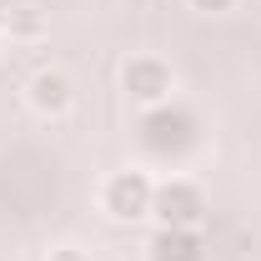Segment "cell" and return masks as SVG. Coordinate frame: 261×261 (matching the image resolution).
Masks as SVG:
<instances>
[{
	"instance_id": "1",
	"label": "cell",
	"mask_w": 261,
	"mask_h": 261,
	"mask_svg": "<svg viewBox=\"0 0 261 261\" xmlns=\"http://www.w3.org/2000/svg\"><path fill=\"white\" fill-rule=\"evenodd\" d=\"M146 146L156 151V156H181L186 146L196 141V121H191V111H151L146 116Z\"/></svg>"
},
{
	"instance_id": "2",
	"label": "cell",
	"mask_w": 261,
	"mask_h": 261,
	"mask_svg": "<svg viewBox=\"0 0 261 261\" xmlns=\"http://www.w3.org/2000/svg\"><path fill=\"white\" fill-rule=\"evenodd\" d=\"M151 211L161 216V226H196L201 211H206V201H201V191L191 181H166L151 196Z\"/></svg>"
},
{
	"instance_id": "3",
	"label": "cell",
	"mask_w": 261,
	"mask_h": 261,
	"mask_svg": "<svg viewBox=\"0 0 261 261\" xmlns=\"http://www.w3.org/2000/svg\"><path fill=\"white\" fill-rule=\"evenodd\" d=\"M151 196H156V186L141 176V171H121L111 186H106V206H111V216H146L151 211Z\"/></svg>"
},
{
	"instance_id": "4",
	"label": "cell",
	"mask_w": 261,
	"mask_h": 261,
	"mask_svg": "<svg viewBox=\"0 0 261 261\" xmlns=\"http://www.w3.org/2000/svg\"><path fill=\"white\" fill-rule=\"evenodd\" d=\"M206 246L191 226H161L156 241H151V261H201Z\"/></svg>"
},
{
	"instance_id": "5",
	"label": "cell",
	"mask_w": 261,
	"mask_h": 261,
	"mask_svg": "<svg viewBox=\"0 0 261 261\" xmlns=\"http://www.w3.org/2000/svg\"><path fill=\"white\" fill-rule=\"evenodd\" d=\"M126 91L136 100H161L166 91H171V70H166L161 61H151V56H141V61L126 65Z\"/></svg>"
},
{
	"instance_id": "6",
	"label": "cell",
	"mask_w": 261,
	"mask_h": 261,
	"mask_svg": "<svg viewBox=\"0 0 261 261\" xmlns=\"http://www.w3.org/2000/svg\"><path fill=\"white\" fill-rule=\"evenodd\" d=\"M31 100L40 106V111H65V100H70L65 75H35L31 81Z\"/></svg>"
},
{
	"instance_id": "7",
	"label": "cell",
	"mask_w": 261,
	"mask_h": 261,
	"mask_svg": "<svg viewBox=\"0 0 261 261\" xmlns=\"http://www.w3.org/2000/svg\"><path fill=\"white\" fill-rule=\"evenodd\" d=\"M191 5H196V10H226L231 0H191Z\"/></svg>"
},
{
	"instance_id": "8",
	"label": "cell",
	"mask_w": 261,
	"mask_h": 261,
	"mask_svg": "<svg viewBox=\"0 0 261 261\" xmlns=\"http://www.w3.org/2000/svg\"><path fill=\"white\" fill-rule=\"evenodd\" d=\"M50 261H86V256H81V251H56Z\"/></svg>"
}]
</instances>
